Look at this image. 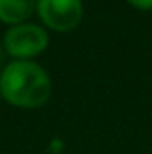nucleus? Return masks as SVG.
I'll use <instances>...</instances> for the list:
<instances>
[{"instance_id": "20e7f679", "label": "nucleus", "mask_w": 152, "mask_h": 154, "mask_svg": "<svg viewBox=\"0 0 152 154\" xmlns=\"http://www.w3.org/2000/svg\"><path fill=\"white\" fill-rule=\"evenodd\" d=\"M38 0H0V22L13 25L23 23L36 9Z\"/></svg>"}, {"instance_id": "39448f33", "label": "nucleus", "mask_w": 152, "mask_h": 154, "mask_svg": "<svg viewBox=\"0 0 152 154\" xmlns=\"http://www.w3.org/2000/svg\"><path fill=\"white\" fill-rule=\"evenodd\" d=\"M127 2L136 9H143V11L152 9V0H127Z\"/></svg>"}, {"instance_id": "f257e3e1", "label": "nucleus", "mask_w": 152, "mask_h": 154, "mask_svg": "<svg viewBox=\"0 0 152 154\" xmlns=\"http://www.w3.org/2000/svg\"><path fill=\"white\" fill-rule=\"evenodd\" d=\"M0 93L9 104L32 109L50 99L52 81L41 65L14 59L0 74Z\"/></svg>"}, {"instance_id": "f03ea898", "label": "nucleus", "mask_w": 152, "mask_h": 154, "mask_svg": "<svg viewBox=\"0 0 152 154\" xmlns=\"http://www.w3.org/2000/svg\"><path fill=\"white\" fill-rule=\"evenodd\" d=\"M48 45V34L38 23L23 22L13 25L4 34V48L14 59L29 61L31 57L41 54Z\"/></svg>"}, {"instance_id": "7ed1b4c3", "label": "nucleus", "mask_w": 152, "mask_h": 154, "mask_svg": "<svg viewBox=\"0 0 152 154\" xmlns=\"http://www.w3.org/2000/svg\"><path fill=\"white\" fill-rule=\"evenodd\" d=\"M36 11L47 27L57 32L75 29L82 20V0H38Z\"/></svg>"}]
</instances>
